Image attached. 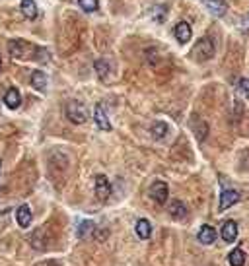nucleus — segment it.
<instances>
[{
  "label": "nucleus",
  "mask_w": 249,
  "mask_h": 266,
  "mask_svg": "<svg viewBox=\"0 0 249 266\" xmlns=\"http://www.w3.org/2000/svg\"><path fill=\"white\" fill-rule=\"evenodd\" d=\"M66 117L74 124H84L88 121V109L80 101H68L66 103Z\"/></svg>",
  "instance_id": "nucleus-1"
},
{
  "label": "nucleus",
  "mask_w": 249,
  "mask_h": 266,
  "mask_svg": "<svg viewBox=\"0 0 249 266\" xmlns=\"http://www.w3.org/2000/svg\"><path fill=\"white\" fill-rule=\"evenodd\" d=\"M8 51H10V54L14 58H30V54L37 53L39 49L30 45V43H26V41H22V39H14V41L8 43Z\"/></svg>",
  "instance_id": "nucleus-2"
},
{
  "label": "nucleus",
  "mask_w": 249,
  "mask_h": 266,
  "mask_svg": "<svg viewBox=\"0 0 249 266\" xmlns=\"http://www.w3.org/2000/svg\"><path fill=\"white\" fill-rule=\"evenodd\" d=\"M240 198H242V195H240L238 191H234V189H226V191H222V195H220V202H218V212H226L228 208H232L234 204H238V202H240Z\"/></svg>",
  "instance_id": "nucleus-3"
},
{
  "label": "nucleus",
  "mask_w": 249,
  "mask_h": 266,
  "mask_svg": "<svg viewBox=\"0 0 249 266\" xmlns=\"http://www.w3.org/2000/svg\"><path fill=\"white\" fill-rule=\"evenodd\" d=\"M150 196L158 202V204H166L168 202V196H170V189L164 181H154L152 187H150Z\"/></svg>",
  "instance_id": "nucleus-4"
},
{
  "label": "nucleus",
  "mask_w": 249,
  "mask_h": 266,
  "mask_svg": "<svg viewBox=\"0 0 249 266\" xmlns=\"http://www.w3.org/2000/svg\"><path fill=\"white\" fill-rule=\"evenodd\" d=\"M195 53H196V56H198V58H202V60H210V58L214 56V43H212V39H208V37L200 39V41L196 43Z\"/></svg>",
  "instance_id": "nucleus-5"
},
{
  "label": "nucleus",
  "mask_w": 249,
  "mask_h": 266,
  "mask_svg": "<svg viewBox=\"0 0 249 266\" xmlns=\"http://www.w3.org/2000/svg\"><path fill=\"white\" fill-rule=\"evenodd\" d=\"M111 195V183H109V179L106 175H98L96 177V196L102 200V202H106L107 198Z\"/></svg>",
  "instance_id": "nucleus-6"
},
{
  "label": "nucleus",
  "mask_w": 249,
  "mask_h": 266,
  "mask_svg": "<svg viewBox=\"0 0 249 266\" xmlns=\"http://www.w3.org/2000/svg\"><path fill=\"white\" fill-rule=\"evenodd\" d=\"M94 121L98 124V128L100 130H104V132H109L111 130V123H109V119H107L106 111H104V105L102 103H98L96 109H94Z\"/></svg>",
  "instance_id": "nucleus-7"
},
{
  "label": "nucleus",
  "mask_w": 249,
  "mask_h": 266,
  "mask_svg": "<svg viewBox=\"0 0 249 266\" xmlns=\"http://www.w3.org/2000/svg\"><path fill=\"white\" fill-rule=\"evenodd\" d=\"M174 33H176V39H178L179 43H187V41H191V37H193L191 23H189V21H179L178 25L174 27Z\"/></svg>",
  "instance_id": "nucleus-8"
},
{
  "label": "nucleus",
  "mask_w": 249,
  "mask_h": 266,
  "mask_svg": "<svg viewBox=\"0 0 249 266\" xmlns=\"http://www.w3.org/2000/svg\"><path fill=\"white\" fill-rule=\"evenodd\" d=\"M204 6H206V10L212 16H216V18H222L228 12V4L224 0H204Z\"/></svg>",
  "instance_id": "nucleus-9"
},
{
  "label": "nucleus",
  "mask_w": 249,
  "mask_h": 266,
  "mask_svg": "<svg viewBox=\"0 0 249 266\" xmlns=\"http://www.w3.org/2000/svg\"><path fill=\"white\" fill-rule=\"evenodd\" d=\"M196 239H198V243H202V245H212L214 239H216V230H214L212 226H208V224H204L198 233H196Z\"/></svg>",
  "instance_id": "nucleus-10"
},
{
  "label": "nucleus",
  "mask_w": 249,
  "mask_h": 266,
  "mask_svg": "<svg viewBox=\"0 0 249 266\" xmlns=\"http://www.w3.org/2000/svg\"><path fill=\"white\" fill-rule=\"evenodd\" d=\"M220 233H222V239H224L226 243H234V241H236V237H238V224H236L234 220L224 222Z\"/></svg>",
  "instance_id": "nucleus-11"
},
{
  "label": "nucleus",
  "mask_w": 249,
  "mask_h": 266,
  "mask_svg": "<svg viewBox=\"0 0 249 266\" xmlns=\"http://www.w3.org/2000/svg\"><path fill=\"white\" fill-rule=\"evenodd\" d=\"M32 210L28 204H22L18 210H16V220H18V226L20 228H30L32 226Z\"/></svg>",
  "instance_id": "nucleus-12"
},
{
  "label": "nucleus",
  "mask_w": 249,
  "mask_h": 266,
  "mask_svg": "<svg viewBox=\"0 0 249 266\" xmlns=\"http://www.w3.org/2000/svg\"><path fill=\"white\" fill-rule=\"evenodd\" d=\"M22 103V95H20L18 88H10L4 93V105L8 109H18Z\"/></svg>",
  "instance_id": "nucleus-13"
},
{
  "label": "nucleus",
  "mask_w": 249,
  "mask_h": 266,
  "mask_svg": "<svg viewBox=\"0 0 249 266\" xmlns=\"http://www.w3.org/2000/svg\"><path fill=\"white\" fill-rule=\"evenodd\" d=\"M170 216H172L174 220H183V218H187V206H185L181 200H172V204H170Z\"/></svg>",
  "instance_id": "nucleus-14"
},
{
  "label": "nucleus",
  "mask_w": 249,
  "mask_h": 266,
  "mask_svg": "<svg viewBox=\"0 0 249 266\" xmlns=\"http://www.w3.org/2000/svg\"><path fill=\"white\" fill-rule=\"evenodd\" d=\"M22 14L28 19H36L37 18V4L36 0H22Z\"/></svg>",
  "instance_id": "nucleus-15"
},
{
  "label": "nucleus",
  "mask_w": 249,
  "mask_h": 266,
  "mask_svg": "<svg viewBox=\"0 0 249 266\" xmlns=\"http://www.w3.org/2000/svg\"><path fill=\"white\" fill-rule=\"evenodd\" d=\"M134 231H136V235H138L140 239H148V237L152 235V226H150L148 220L140 218V220L136 222V226H134Z\"/></svg>",
  "instance_id": "nucleus-16"
},
{
  "label": "nucleus",
  "mask_w": 249,
  "mask_h": 266,
  "mask_svg": "<svg viewBox=\"0 0 249 266\" xmlns=\"http://www.w3.org/2000/svg\"><path fill=\"white\" fill-rule=\"evenodd\" d=\"M32 86L36 89H39V91H45V88H47V74L41 70L34 72L32 74Z\"/></svg>",
  "instance_id": "nucleus-17"
},
{
  "label": "nucleus",
  "mask_w": 249,
  "mask_h": 266,
  "mask_svg": "<svg viewBox=\"0 0 249 266\" xmlns=\"http://www.w3.org/2000/svg\"><path fill=\"white\" fill-rule=\"evenodd\" d=\"M150 132H152V136H154L156 140H162V138H164V136L170 132V126L164 123V121H156V123L152 124Z\"/></svg>",
  "instance_id": "nucleus-18"
},
{
  "label": "nucleus",
  "mask_w": 249,
  "mask_h": 266,
  "mask_svg": "<svg viewBox=\"0 0 249 266\" xmlns=\"http://www.w3.org/2000/svg\"><path fill=\"white\" fill-rule=\"evenodd\" d=\"M228 261H230L232 266H244L246 265V253L242 249H234L230 257H228Z\"/></svg>",
  "instance_id": "nucleus-19"
},
{
  "label": "nucleus",
  "mask_w": 249,
  "mask_h": 266,
  "mask_svg": "<svg viewBox=\"0 0 249 266\" xmlns=\"http://www.w3.org/2000/svg\"><path fill=\"white\" fill-rule=\"evenodd\" d=\"M193 128H195V134L196 138H198V142H202L206 138V134H208V124L204 123V121H195Z\"/></svg>",
  "instance_id": "nucleus-20"
},
{
  "label": "nucleus",
  "mask_w": 249,
  "mask_h": 266,
  "mask_svg": "<svg viewBox=\"0 0 249 266\" xmlns=\"http://www.w3.org/2000/svg\"><path fill=\"white\" fill-rule=\"evenodd\" d=\"M94 68H96V72H98V76L106 82L107 80V74H109V64H107L104 58H100V60H96L94 62Z\"/></svg>",
  "instance_id": "nucleus-21"
},
{
  "label": "nucleus",
  "mask_w": 249,
  "mask_h": 266,
  "mask_svg": "<svg viewBox=\"0 0 249 266\" xmlns=\"http://www.w3.org/2000/svg\"><path fill=\"white\" fill-rule=\"evenodd\" d=\"M94 230H96L94 222L86 220V222H82V224H80V228H78V231H76V233H78V237H80V239H86V237H88V233H92Z\"/></svg>",
  "instance_id": "nucleus-22"
},
{
  "label": "nucleus",
  "mask_w": 249,
  "mask_h": 266,
  "mask_svg": "<svg viewBox=\"0 0 249 266\" xmlns=\"http://www.w3.org/2000/svg\"><path fill=\"white\" fill-rule=\"evenodd\" d=\"M78 4H80V8H82L84 12H96L98 6H100L98 0H78Z\"/></svg>",
  "instance_id": "nucleus-23"
},
{
  "label": "nucleus",
  "mask_w": 249,
  "mask_h": 266,
  "mask_svg": "<svg viewBox=\"0 0 249 266\" xmlns=\"http://www.w3.org/2000/svg\"><path fill=\"white\" fill-rule=\"evenodd\" d=\"M166 14H168V10H166V6H156L154 8V12H152V18L156 19V21H164L166 19Z\"/></svg>",
  "instance_id": "nucleus-24"
},
{
  "label": "nucleus",
  "mask_w": 249,
  "mask_h": 266,
  "mask_svg": "<svg viewBox=\"0 0 249 266\" xmlns=\"http://www.w3.org/2000/svg\"><path fill=\"white\" fill-rule=\"evenodd\" d=\"M240 93H242L246 99H249V80L248 78L240 80Z\"/></svg>",
  "instance_id": "nucleus-25"
},
{
  "label": "nucleus",
  "mask_w": 249,
  "mask_h": 266,
  "mask_svg": "<svg viewBox=\"0 0 249 266\" xmlns=\"http://www.w3.org/2000/svg\"><path fill=\"white\" fill-rule=\"evenodd\" d=\"M240 27H242V31L249 33V14H246V16L242 18V21H240Z\"/></svg>",
  "instance_id": "nucleus-26"
},
{
  "label": "nucleus",
  "mask_w": 249,
  "mask_h": 266,
  "mask_svg": "<svg viewBox=\"0 0 249 266\" xmlns=\"http://www.w3.org/2000/svg\"><path fill=\"white\" fill-rule=\"evenodd\" d=\"M0 70H2V60H0Z\"/></svg>",
  "instance_id": "nucleus-27"
},
{
  "label": "nucleus",
  "mask_w": 249,
  "mask_h": 266,
  "mask_svg": "<svg viewBox=\"0 0 249 266\" xmlns=\"http://www.w3.org/2000/svg\"><path fill=\"white\" fill-rule=\"evenodd\" d=\"M0 165H2V161H0Z\"/></svg>",
  "instance_id": "nucleus-28"
}]
</instances>
